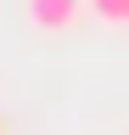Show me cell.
<instances>
[{
	"label": "cell",
	"instance_id": "cell-1",
	"mask_svg": "<svg viewBox=\"0 0 129 135\" xmlns=\"http://www.w3.org/2000/svg\"><path fill=\"white\" fill-rule=\"evenodd\" d=\"M84 11H90V0H28V23H34V28H51V34L73 28Z\"/></svg>",
	"mask_w": 129,
	"mask_h": 135
},
{
	"label": "cell",
	"instance_id": "cell-2",
	"mask_svg": "<svg viewBox=\"0 0 129 135\" xmlns=\"http://www.w3.org/2000/svg\"><path fill=\"white\" fill-rule=\"evenodd\" d=\"M90 11L107 17V23H123V28H129V0H90Z\"/></svg>",
	"mask_w": 129,
	"mask_h": 135
}]
</instances>
